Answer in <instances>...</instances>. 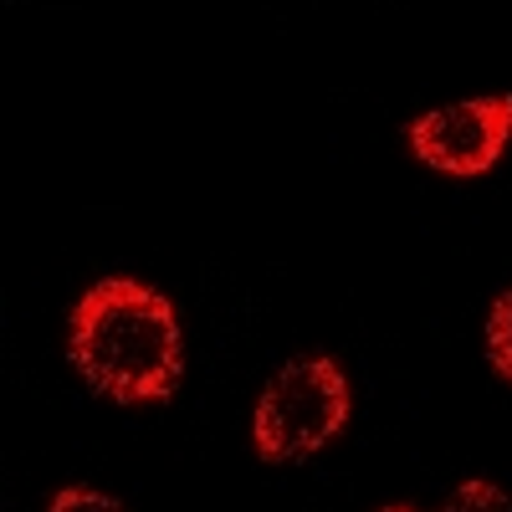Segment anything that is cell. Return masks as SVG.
<instances>
[{
    "label": "cell",
    "instance_id": "1",
    "mask_svg": "<svg viewBox=\"0 0 512 512\" xmlns=\"http://www.w3.org/2000/svg\"><path fill=\"white\" fill-rule=\"evenodd\" d=\"M67 359L118 405H159L180 390L185 338L175 303L139 277H103L72 308Z\"/></svg>",
    "mask_w": 512,
    "mask_h": 512
},
{
    "label": "cell",
    "instance_id": "2",
    "mask_svg": "<svg viewBox=\"0 0 512 512\" xmlns=\"http://www.w3.org/2000/svg\"><path fill=\"white\" fill-rule=\"evenodd\" d=\"M349 379L333 359L323 354H303V359H287L262 405H256V420H251V436H256V451L262 461H303L313 451H323L349 420Z\"/></svg>",
    "mask_w": 512,
    "mask_h": 512
},
{
    "label": "cell",
    "instance_id": "3",
    "mask_svg": "<svg viewBox=\"0 0 512 512\" xmlns=\"http://www.w3.org/2000/svg\"><path fill=\"white\" fill-rule=\"evenodd\" d=\"M512 139V93L431 108L410 123V149L441 175H487Z\"/></svg>",
    "mask_w": 512,
    "mask_h": 512
},
{
    "label": "cell",
    "instance_id": "4",
    "mask_svg": "<svg viewBox=\"0 0 512 512\" xmlns=\"http://www.w3.org/2000/svg\"><path fill=\"white\" fill-rule=\"evenodd\" d=\"M487 359L512 384V292H502L497 303H492V318H487Z\"/></svg>",
    "mask_w": 512,
    "mask_h": 512
},
{
    "label": "cell",
    "instance_id": "5",
    "mask_svg": "<svg viewBox=\"0 0 512 512\" xmlns=\"http://www.w3.org/2000/svg\"><path fill=\"white\" fill-rule=\"evenodd\" d=\"M441 512H512V502H507V492H502L497 482L472 477V482H461V487L451 492V502H446Z\"/></svg>",
    "mask_w": 512,
    "mask_h": 512
},
{
    "label": "cell",
    "instance_id": "6",
    "mask_svg": "<svg viewBox=\"0 0 512 512\" xmlns=\"http://www.w3.org/2000/svg\"><path fill=\"white\" fill-rule=\"evenodd\" d=\"M47 512H123V502L108 492H93V487H62Z\"/></svg>",
    "mask_w": 512,
    "mask_h": 512
},
{
    "label": "cell",
    "instance_id": "7",
    "mask_svg": "<svg viewBox=\"0 0 512 512\" xmlns=\"http://www.w3.org/2000/svg\"><path fill=\"white\" fill-rule=\"evenodd\" d=\"M384 512H415V507H384Z\"/></svg>",
    "mask_w": 512,
    "mask_h": 512
}]
</instances>
